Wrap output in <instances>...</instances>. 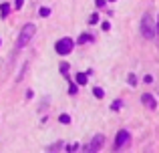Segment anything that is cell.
Returning <instances> with one entry per match:
<instances>
[{
	"label": "cell",
	"mask_w": 159,
	"mask_h": 153,
	"mask_svg": "<svg viewBox=\"0 0 159 153\" xmlns=\"http://www.w3.org/2000/svg\"><path fill=\"white\" fill-rule=\"evenodd\" d=\"M34 32H36L34 24H24V26H22V30H20L18 40H16V47H18V48H24L28 43H30V38L34 36Z\"/></svg>",
	"instance_id": "1"
},
{
	"label": "cell",
	"mask_w": 159,
	"mask_h": 153,
	"mask_svg": "<svg viewBox=\"0 0 159 153\" xmlns=\"http://www.w3.org/2000/svg\"><path fill=\"white\" fill-rule=\"evenodd\" d=\"M155 32H157V26H155V22H153L151 14H145L143 20H141V34H143L145 38H153Z\"/></svg>",
	"instance_id": "2"
},
{
	"label": "cell",
	"mask_w": 159,
	"mask_h": 153,
	"mask_svg": "<svg viewBox=\"0 0 159 153\" xmlns=\"http://www.w3.org/2000/svg\"><path fill=\"white\" fill-rule=\"evenodd\" d=\"M73 47H75L73 38H61L57 44H54V51H57L58 55H69V52L73 51Z\"/></svg>",
	"instance_id": "3"
},
{
	"label": "cell",
	"mask_w": 159,
	"mask_h": 153,
	"mask_svg": "<svg viewBox=\"0 0 159 153\" xmlns=\"http://www.w3.org/2000/svg\"><path fill=\"white\" fill-rule=\"evenodd\" d=\"M127 141H129V133L125 129H121L119 133H117V137H115V147H117V149H121V147L127 145Z\"/></svg>",
	"instance_id": "4"
},
{
	"label": "cell",
	"mask_w": 159,
	"mask_h": 153,
	"mask_svg": "<svg viewBox=\"0 0 159 153\" xmlns=\"http://www.w3.org/2000/svg\"><path fill=\"white\" fill-rule=\"evenodd\" d=\"M103 141H105V137L103 135H97V137H93V141H91V145L85 147V151H99L103 145Z\"/></svg>",
	"instance_id": "5"
},
{
	"label": "cell",
	"mask_w": 159,
	"mask_h": 153,
	"mask_svg": "<svg viewBox=\"0 0 159 153\" xmlns=\"http://www.w3.org/2000/svg\"><path fill=\"white\" fill-rule=\"evenodd\" d=\"M141 101H143V105H147L151 111L157 107V103H155V99H153V95H151V93H143V95H141Z\"/></svg>",
	"instance_id": "6"
},
{
	"label": "cell",
	"mask_w": 159,
	"mask_h": 153,
	"mask_svg": "<svg viewBox=\"0 0 159 153\" xmlns=\"http://www.w3.org/2000/svg\"><path fill=\"white\" fill-rule=\"evenodd\" d=\"M87 73H79L77 77H75V81H77V85H87Z\"/></svg>",
	"instance_id": "7"
},
{
	"label": "cell",
	"mask_w": 159,
	"mask_h": 153,
	"mask_svg": "<svg viewBox=\"0 0 159 153\" xmlns=\"http://www.w3.org/2000/svg\"><path fill=\"white\" fill-rule=\"evenodd\" d=\"M8 12H10V4L2 2V4H0V14H2V18H6V16H8Z\"/></svg>",
	"instance_id": "8"
},
{
	"label": "cell",
	"mask_w": 159,
	"mask_h": 153,
	"mask_svg": "<svg viewBox=\"0 0 159 153\" xmlns=\"http://www.w3.org/2000/svg\"><path fill=\"white\" fill-rule=\"evenodd\" d=\"M93 95H95L97 99H103V97H105V91H103L101 87H95V89H93Z\"/></svg>",
	"instance_id": "9"
},
{
	"label": "cell",
	"mask_w": 159,
	"mask_h": 153,
	"mask_svg": "<svg viewBox=\"0 0 159 153\" xmlns=\"http://www.w3.org/2000/svg\"><path fill=\"white\" fill-rule=\"evenodd\" d=\"M79 43H93V36L91 34H81L79 36Z\"/></svg>",
	"instance_id": "10"
},
{
	"label": "cell",
	"mask_w": 159,
	"mask_h": 153,
	"mask_svg": "<svg viewBox=\"0 0 159 153\" xmlns=\"http://www.w3.org/2000/svg\"><path fill=\"white\" fill-rule=\"evenodd\" d=\"M39 14H40V16H43V18H47V16H48V14H51V8H47V6H43V8H40V10H39Z\"/></svg>",
	"instance_id": "11"
},
{
	"label": "cell",
	"mask_w": 159,
	"mask_h": 153,
	"mask_svg": "<svg viewBox=\"0 0 159 153\" xmlns=\"http://www.w3.org/2000/svg\"><path fill=\"white\" fill-rule=\"evenodd\" d=\"M58 121H61V123H65V125H66V123H70V117H69L66 113H62V115H58Z\"/></svg>",
	"instance_id": "12"
},
{
	"label": "cell",
	"mask_w": 159,
	"mask_h": 153,
	"mask_svg": "<svg viewBox=\"0 0 159 153\" xmlns=\"http://www.w3.org/2000/svg\"><path fill=\"white\" fill-rule=\"evenodd\" d=\"M62 147H65V145H62V141H58V143H54V145L48 147V151H57V149H62Z\"/></svg>",
	"instance_id": "13"
},
{
	"label": "cell",
	"mask_w": 159,
	"mask_h": 153,
	"mask_svg": "<svg viewBox=\"0 0 159 153\" xmlns=\"http://www.w3.org/2000/svg\"><path fill=\"white\" fill-rule=\"evenodd\" d=\"M127 81H129V85H131V87H135V85H137V77H135V75H129Z\"/></svg>",
	"instance_id": "14"
},
{
	"label": "cell",
	"mask_w": 159,
	"mask_h": 153,
	"mask_svg": "<svg viewBox=\"0 0 159 153\" xmlns=\"http://www.w3.org/2000/svg\"><path fill=\"white\" fill-rule=\"evenodd\" d=\"M61 73H62V75H66V73H69V63H62L61 65Z\"/></svg>",
	"instance_id": "15"
},
{
	"label": "cell",
	"mask_w": 159,
	"mask_h": 153,
	"mask_svg": "<svg viewBox=\"0 0 159 153\" xmlns=\"http://www.w3.org/2000/svg\"><path fill=\"white\" fill-rule=\"evenodd\" d=\"M97 22H99V14H93L89 18V24H97Z\"/></svg>",
	"instance_id": "16"
},
{
	"label": "cell",
	"mask_w": 159,
	"mask_h": 153,
	"mask_svg": "<svg viewBox=\"0 0 159 153\" xmlns=\"http://www.w3.org/2000/svg\"><path fill=\"white\" fill-rule=\"evenodd\" d=\"M117 109H121V101H115L111 105V111H117Z\"/></svg>",
	"instance_id": "17"
},
{
	"label": "cell",
	"mask_w": 159,
	"mask_h": 153,
	"mask_svg": "<svg viewBox=\"0 0 159 153\" xmlns=\"http://www.w3.org/2000/svg\"><path fill=\"white\" fill-rule=\"evenodd\" d=\"M77 149H81V145H77V143H75V145H69V147H66V151H77Z\"/></svg>",
	"instance_id": "18"
},
{
	"label": "cell",
	"mask_w": 159,
	"mask_h": 153,
	"mask_svg": "<svg viewBox=\"0 0 159 153\" xmlns=\"http://www.w3.org/2000/svg\"><path fill=\"white\" fill-rule=\"evenodd\" d=\"M69 93H70V95L77 93V85H70V87H69Z\"/></svg>",
	"instance_id": "19"
},
{
	"label": "cell",
	"mask_w": 159,
	"mask_h": 153,
	"mask_svg": "<svg viewBox=\"0 0 159 153\" xmlns=\"http://www.w3.org/2000/svg\"><path fill=\"white\" fill-rule=\"evenodd\" d=\"M22 4H24V0H16L14 6H16V8H22Z\"/></svg>",
	"instance_id": "20"
},
{
	"label": "cell",
	"mask_w": 159,
	"mask_h": 153,
	"mask_svg": "<svg viewBox=\"0 0 159 153\" xmlns=\"http://www.w3.org/2000/svg\"><path fill=\"white\" fill-rule=\"evenodd\" d=\"M143 81H145V83H153V77H151V75H147V77L143 79Z\"/></svg>",
	"instance_id": "21"
},
{
	"label": "cell",
	"mask_w": 159,
	"mask_h": 153,
	"mask_svg": "<svg viewBox=\"0 0 159 153\" xmlns=\"http://www.w3.org/2000/svg\"><path fill=\"white\" fill-rule=\"evenodd\" d=\"M109 2H115V0H109Z\"/></svg>",
	"instance_id": "22"
},
{
	"label": "cell",
	"mask_w": 159,
	"mask_h": 153,
	"mask_svg": "<svg viewBox=\"0 0 159 153\" xmlns=\"http://www.w3.org/2000/svg\"><path fill=\"white\" fill-rule=\"evenodd\" d=\"M157 30H159V26H157Z\"/></svg>",
	"instance_id": "23"
},
{
	"label": "cell",
	"mask_w": 159,
	"mask_h": 153,
	"mask_svg": "<svg viewBox=\"0 0 159 153\" xmlns=\"http://www.w3.org/2000/svg\"><path fill=\"white\" fill-rule=\"evenodd\" d=\"M0 44H2V43H0Z\"/></svg>",
	"instance_id": "24"
}]
</instances>
